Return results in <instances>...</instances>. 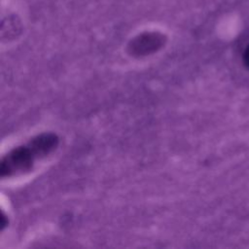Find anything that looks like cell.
<instances>
[{"label":"cell","mask_w":249,"mask_h":249,"mask_svg":"<svg viewBox=\"0 0 249 249\" xmlns=\"http://www.w3.org/2000/svg\"><path fill=\"white\" fill-rule=\"evenodd\" d=\"M58 144L53 133H43L36 136L26 145L17 147L9 152L1 161V176L11 177L29 171L37 159L48 156Z\"/></svg>","instance_id":"6da1fadb"},{"label":"cell","mask_w":249,"mask_h":249,"mask_svg":"<svg viewBox=\"0 0 249 249\" xmlns=\"http://www.w3.org/2000/svg\"><path fill=\"white\" fill-rule=\"evenodd\" d=\"M21 25L18 18H17L15 16L8 17L6 19L2 22V36H7L8 38L12 36H16L20 31Z\"/></svg>","instance_id":"3957f363"},{"label":"cell","mask_w":249,"mask_h":249,"mask_svg":"<svg viewBox=\"0 0 249 249\" xmlns=\"http://www.w3.org/2000/svg\"><path fill=\"white\" fill-rule=\"evenodd\" d=\"M243 57H244V62H245L246 66L249 68V46L246 48Z\"/></svg>","instance_id":"277c9868"},{"label":"cell","mask_w":249,"mask_h":249,"mask_svg":"<svg viewBox=\"0 0 249 249\" xmlns=\"http://www.w3.org/2000/svg\"><path fill=\"white\" fill-rule=\"evenodd\" d=\"M165 40V36L160 32H144L129 42L128 52L131 55H147L160 49Z\"/></svg>","instance_id":"7a4b0ae2"}]
</instances>
